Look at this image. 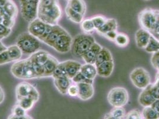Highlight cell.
<instances>
[{"instance_id":"ab89813d","label":"cell","mask_w":159,"mask_h":119,"mask_svg":"<svg viewBox=\"0 0 159 119\" xmlns=\"http://www.w3.org/2000/svg\"><path fill=\"white\" fill-rule=\"evenodd\" d=\"M11 32V29L6 26L2 23H0V40L7 38Z\"/></svg>"},{"instance_id":"60d3db41","label":"cell","mask_w":159,"mask_h":119,"mask_svg":"<svg viewBox=\"0 0 159 119\" xmlns=\"http://www.w3.org/2000/svg\"><path fill=\"white\" fill-rule=\"evenodd\" d=\"M150 89L153 97L156 99H159V80H156L154 84H150Z\"/></svg>"},{"instance_id":"9f6ffc18","label":"cell","mask_w":159,"mask_h":119,"mask_svg":"<svg viewBox=\"0 0 159 119\" xmlns=\"http://www.w3.org/2000/svg\"><path fill=\"white\" fill-rule=\"evenodd\" d=\"M156 80H159V72H158V73L157 74V76H156Z\"/></svg>"},{"instance_id":"83f0119b","label":"cell","mask_w":159,"mask_h":119,"mask_svg":"<svg viewBox=\"0 0 159 119\" xmlns=\"http://www.w3.org/2000/svg\"><path fill=\"white\" fill-rule=\"evenodd\" d=\"M3 9L4 13L9 17L16 19L18 13V9L12 0H9V1L3 7Z\"/></svg>"},{"instance_id":"2e32d148","label":"cell","mask_w":159,"mask_h":119,"mask_svg":"<svg viewBox=\"0 0 159 119\" xmlns=\"http://www.w3.org/2000/svg\"><path fill=\"white\" fill-rule=\"evenodd\" d=\"M156 100L151 92L150 85L143 89L139 97V102L144 107L152 106Z\"/></svg>"},{"instance_id":"7c38bea8","label":"cell","mask_w":159,"mask_h":119,"mask_svg":"<svg viewBox=\"0 0 159 119\" xmlns=\"http://www.w3.org/2000/svg\"><path fill=\"white\" fill-rule=\"evenodd\" d=\"M66 32L67 31L66 29L58 25L52 26L51 32L48 34L47 38L42 41V42L46 44L48 46L52 47L54 43L60 36Z\"/></svg>"},{"instance_id":"db71d44e","label":"cell","mask_w":159,"mask_h":119,"mask_svg":"<svg viewBox=\"0 0 159 119\" xmlns=\"http://www.w3.org/2000/svg\"><path fill=\"white\" fill-rule=\"evenodd\" d=\"M8 1L9 0H0V7H4Z\"/></svg>"},{"instance_id":"4fadbf2b","label":"cell","mask_w":159,"mask_h":119,"mask_svg":"<svg viewBox=\"0 0 159 119\" xmlns=\"http://www.w3.org/2000/svg\"><path fill=\"white\" fill-rule=\"evenodd\" d=\"M102 48V47L100 44L95 42L81 58L86 63L94 64Z\"/></svg>"},{"instance_id":"836d02e7","label":"cell","mask_w":159,"mask_h":119,"mask_svg":"<svg viewBox=\"0 0 159 119\" xmlns=\"http://www.w3.org/2000/svg\"><path fill=\"white\" fill-rule=\"evenodd\" d=\"M66 76H67V75H66L64 63L63 62L59 63L58 65L55 70L52 77L53 78V79H59L61 78H63Z\"/></svg>"},{"instance_id":"4316f807","label":"cell","mask_w":159,"mask_h":119,"mask_svg":"<svg viewBox=\"0 0 159 119\" xmlns=\"http://www.w3.org/2000/svg\"><path fill=\"white\" fill-rule=\"evenodd\" d=\"M7 53L12 61H17L21 59L23 53L16 44L7 47Z\"/></svg>"},{"instance_id":"ba28073f","label":"cell","mask_w":159,"mask_h":119,"mask_svg":"<svg viewBox=\"0 0 159 119\" xmlns=\"http://www.w3.org/2000/svg\"><path fill=\"white\" fill-rule=\"evenodd\" d=\"M139 21L142 28L153 33L156 21V10L149 8L143 10L139 14Z\"/></svg>"},{"instance_id":"f546056e","label":"cell","mask_w":159,"mask_h":119,"mask_svg":"<svg viewBox=\"0 0 159 119\" xmlns=\"http://www.w3.org/2000/svg\"><path fill=\"white\" fill-rule=\"evenodd\" d=\"M148 53H154L159 51V40L154 36L152 35L150 40L144 48Z\"/></svg>"},{"instance_id":"f1b7e54d","label":"cell","mask_w":159,"mask_h":119,"mask_svg":"<svg viewBox=\"0 0 159 119\" xmlns=\"http://www.w3.org/2000/svg\"><path fill=\"white\" fill-rule=\"evenodd\" d=\"M17 99V104L26 112L32 109L34 104L37 102L34 99L30 97H23Z\"/></svg>"},{"instance_id":"11a10c76","label":"cell","mask_w":159,"mask_h":119,"mask_svg":"<svg viewBox=\"0 0 159 119\" xmlns=\"http://www.w3.org/2000/svg\"><path fill=\"white\" fill-rule=\"evenodd\" d=\"M105 119H116V118H115V117H113L109 113H108V114H107L106 116H105Z\"/></svg>"},{"instance_id":"9c48e42d","label":"cell","mask_w":159,"mask_h":119,"mask_svg":"<svg viewBox=\"0 0 159 119\" xmlns=\"http://www.w3.org/2000/svg\"><path fill=\"white\" fill-rule=\"evenodd\" d=\"M16 94L17 99L23 97H30L37 102L39 98V93L36 88L26 82H21L17 85Z\"/></svg>"},{"instance_id":"c3c4849f","label":"cell","mask_w":159,"mask_h":119,"mask_svg":"<svg viewBox=\"0 0 159 119\" xmlns=\"http://www.w3.org/2000/svg\"><path fill=\"white\" fill-rule=\"evenodd\" d=\"M7 119H33L32 117H30L29 115H25L24 116H21V117H17V116H14L13 115L11 114Z\"/></svg>"},{"instance_id":"d590c367","label":"cell","mask_w":159,"mask_h":119,"mask_svg":"<svg viewBox=\"0 0 159 119\" xmlns=\"http://www.w3.org/2000/svg\"><path fill=\"white\" fill-rule=\"evenodd\" d=\"M71 80L74 83H75V84H78L80 83H87L93 84V81H94L86 78L80 72L77 73L71 79Z\"/></svg>"},{"instance_id":"484cf974","label":"cell","mask_w":159,"mask_h":119,"mask_svg":"<svg viewBox=\"0 0 159 119\" xmlns=\"http://www.w3.org/2000/svg\"><path fill=\"white\" fill-rule=\"evenodd\" d=\"M65 13L66 17L70 21H73V23H81L84 20V16L76 12L67 6L65 9Z\"/></svg>"},{"instance_id":"f5cc1de1","label":"cell","mask_w":159,"mask_h":119,"mask_svg":"<svg viewBox=\"0 0 159 119\" xmlns=\"http://www.w3.org/2000/svg\"><path fill=\"white\" fill-rule=\"evenodd\" d=\"M20 4H23L30 2H39V0H19Z\"/></svg>"},{"instance_id":"f907efd6","label":"cell","mask_w":159,"mask_h":119,"mask_svg":"<svg viewBox=\"0 0 159 119\" xmlns=\"http://www.w3.org/2000/svg\"><path fill=\"white\" fill-rule=\"evenodd\" d=\"M4 99V93L2 88L0 86V104H1Z\"/></svg>"},{"instance_id":"b9f144b4","label":"cell","mask_w":159,"mask_h":119,"mask_svg":"<svg viewBox=\"0 0 159 119\" xmlns=\"http://www.w3.org/2000/svg\"><path fill=\"white\" fill-rule=\"evenodd\" d=\"M151 63L153 67L159 72V51L152 53L151 57Z\"/></svg>"},{"instance_id":"7a4b0ae2","label":"cell","mask_w":159,"mask_h":119,"mask_svg":"<svg viewBox=\"0 0 159 119\" xmlns=\"http://www.w3.org/2000/svg\"><path fill=\"white\" fill-rule=\"evenodd\" d=\"M95 42L90 34L80 33L73 39L71 50L75 56L81 57Z\"/></svg>"},{"instance_id":"ffe728a7","label":"cell","mask_w":159,"mask_h":119,"mask_svg":"<svg viewBox=\"0 0 159 119\" xmlns=\"http://www.w3.org/2000/svg\"><path fill=\"white\" fill-rule=\"evenodd\" d=\"M71 79L66 76L54 79V85L61 94L66 95L69 87L71 85Z\"/></svg>"},{"instance_id":"7402d4cb","label":"cell","mask_w":159,"mask_h":119,"mask_svg":"<svg viewBox=\"0 0 159 119\" xmlns=\"http://www.w3.org/2000/svg\"><path fill=\"white\" fill-rule=\"evenodd\" d=\"M80 72L86 78L92 80H94L98 75L97 67L94 64L85 63L81 66Z\"/></svg>"},{"instance_id":"5bb4252c","label":"cell","mask_w":159,"mask_h":119,"mask_svg":"<svg viewBox=\"0 0 159 119\" xmlns=\"http://www.w3.org/2000/svg\"><path fill=\"white\" fill-rule=\"evenodd\" d=\"M79 88L78 97L83 101L91 99L94 95V90L93 84L87 83H80L77 84Z\"/></svg>"},{"instance_id":"9a60e30c","label":"cell","mask_w":159,"mask_h":119,"mask_svg":"<svg viewBox=\"0 0 159 119\" xmlns=\"http://www.w3.org/2000/svg\"><path fill=\"white\" fill-rule=\"evenodd\" d=\"M152 36L151 32L143 28L139 29L135 35V42L137 47L139 48H145L147 45L150 37Z\"/></svg>"},{"instance_id":"e575fe53","label":"cell","mask_w":159,"mask_h":119,"mask_svg":"<svg viewBox=\"0 0 159 119\" xmlns=\"http://www.w3.org/2000/svg\"><path fill=\"white\" fill-rule=\"evenodd\" d=\"M109 114L113 117L118 119H125L126 115L125 110L123 107H114Z\"/></svg>"},{"instance_id":"816d5d0a","label":"cell","mask_w":159,"mask_h":119,"mask_svg":"<svg viewBox=\"0 0 159 119\" xmlns=\"http://www.w3.org/2000/svg\"><path fill=\"white\" fill-rule=\"evenodd\" d=\"M7 50V47L4 46V44L1 42L0 40V53H2L4 51H6Z\"/></svg>"},{"instance_id":"d6a6232c","label":"cell","mask_w":159,"mask_h":119,"mask_svg":"<svg viewBox=\"0 0 159 119\" xmlns=\"http://www.w3.org/2000/svg\"><path fill=\"white\" fill-rule=\"evenodd\" d=\"M114 42L118 46L125 47L128 45L129 42V39L126 34L119 33H118Z\"/></svg>"},{"instance_id":"7bdbcfd3","label":"cell","mask_w":159,"mask_h":119,"mask_svg":"<svg viewBox=\"0 0 159 119\" xmlns=\"http://www.w3.org/2000/svg\"><path fill=\"white\" fill-rule=\"evenodd\" d=\"M57 4H58V0H39V7H51Z\"/></svg>"},{"instance_id":"7dc6e473","label":"cell","mask_w":159,"mask_h":119,"mask_svg":"<svg viewBox=\"0 0 159 119\" xmlns=\"http://www.w3.org/2000/svg\"><path fill=\"white\" fill-rule=\"evenodd\" d=\"M156 25L153 33L157 35L159 33V10H156Z\"/></svg>"},{"instance_id":"91938a15","label":"cell","mask_w":159,"mask_h":119,"mask_svg":"<svg viewBox=\"0 0 159 119\" xmlns=\"http://www.w3.org/2000/svg\"><path fill=\"white\" fill-rule=\"evenodd\" d=\"M67 1H69V0H67Z\"/></svg>"},{"instance_id":"94428289","label":"cell","mask_w":159,"mask_h":119,"mask_svg":"<svg viewBox=\"0 0 159 119\" xmlns=\"http://www.w3.org/2000/svg\"></svg>"},{"instance_id":"8992f818","label":"cell","mask_w":159,"mask_h":119,"mask_svg":"<svg viewBox=\"0 0 159 119\" xmlns=\"http://www.w3.org/2000/svg\"><path fill=\"white\" fill-rule=\"evenodd\" d=\"M129 78L133 85L140 89H144L151 84L150 75L143 67H136L133 69Z\"/></svg>"},{"instance_id":"8d00e7d4","label":"cell","mask_w":159,"mask_h":119,"mask_svg":"<svg viewBox=\"0 0 159 119\" xmlns=\"http://www.w3.org/2000/svg\"><path fill=\"white\" fill-rule=\"evenodd\" d=\"M91 19L93 21V25L95 27L96 31L99 29L100 28L104 25L106 20L105 17L102 16H96L92 17Z\"/></svg>"},{"instance_id":"44dd1931","label":"cell","mask_w":159,"mask_h":119,"mask_svg":"<svg viewBox=\"0 0 159 119\" xmlns=\"http://www.w3.org/2000/svg\"><path fill=\"white\" fill-rule=\"evenodd\" d=\"M50 55L51 54L45 51L38 50L36 53L30 55L29 59L33 64H37L39 65L43 66V64L49 59Z\"/></svg>"},{"instance_id":"ee69618b","label":"cell","mask_w":159,"mask_h":119,"mask_svg":"<svg viewBox=\"0 0 159 119\" xmlns=\"http://www.w3.org/2000/svg\"><path fill=\"white\" fill-rule=\"evenodd\" d=\"M67 94H68L70 97H77L79 94V88L77 86V85L71 84L67 91Z\"/></svg>"},{"instance_id":"1f68e13d","label":"cell","mask_w":159,"mask_h":119,"mask_svg":"<svg viewBox=\"0 0 159 119\" xmlns=\"http://www.w3.org/2000/svg\"><path fill=\"white\" fill-rule=\"evenodd\" d=\"M81 28L82 31L87 34H90L93 33L95 30L93 21L91 19H88L83 20L81 23Z\"/></svg>"},{"instance_id":"6f0895ef","label":"cell","mask_w":159,"mask_h":119,"mask_svg":"<svg viewBox=\"0 0 159 119\" xmlns=\"http://www.w3.org/2000/svg\"><path fill=\"white\" fill-rule=\"evenodd\" d=\"M157 40H159V34H157Z\"/></svg>"},{"instance_id":"6da1fadb","label":"cell","mask_w":159,"mask_h":119,"mask_svg":"<svg viewBox=\"0 0 159 119\" xmlns=\"http://www.w3.org/2000/svg\"><path fill=\"white\" fill-rule=\"evenodd\" d=\"M11 72L15 78L20 79H38L29 57L16 61L11 66Z\"/></svg>"},{"instance_id":"681fc988","label":"cell","mask_w":159,"mask_h":119,"mask_svg":"<svg viewBox=\"0 0 159 119\" xmlns=\"http://www.w3.org/2000/svg\"><path fill=\"white\" fill-rule=\"evenodd\" d=\"M152 108L156 111V112H157L159 117V99H156L152 105Z\"/></svg>"},{"instance_id":"74e56055","label":"cell","mask_w":159,"mask_h":119,"mask_svg":"<svg viewBox=\"0 0 159 119\" xmlns=\"http://www.w3.org/2000/svg\"><path fill=\"white\" fill-rule=\"evenodd\" d=\"M125 119H143L141 112L138 109H134L125 115Z\"/></svg>"},{"instance_id":"f6af8a7d","label":"cell","mask_w":159,"mask_h":119,"mask_svg":"<svg viewBox=\"0 0 159 119\" xmlns=\"http://www.w3.org/2000/svg\"><path fill=\"white\" fill-rule=\"evenodd\" d=\"M10 62H11V60L10 59L7 50L0 53V65L6 64Z\"/></svg>"},{"instance_id":"4dcf8cb0","label":"cell","mask_w":159,"mask_h":119,"mask_svg":"<svg viewBox=\"0 0 159 119\" xmlns=\"http://www.w3.org/2000/svg\"><path fill=\"white\" fill-rule=\"evenodd\" d=\"M142 117L143 119H159L158 114L156 111L152 108V106L146 107L143 110Z\"/></svg>"},{"instance_id":"52a82bcc","label":"cell","mask_w":159,"mask_h":119,"mask_svg":"<svg viewBox=\"0 0 159 119\" xmlns=\"http://www.w3.org/2000/svg\"><path fill=\"white\" fill-rule=\"evenodd\" d=\"M52 26L44 23L37 18L33 21L29 23L28 32L38 38L40 41H43L51 32Z\"/></svg>"},{"instance_id":"cb8c5ba5","label":"cell","mask_w":159,"mask_h":119,"mask_svg":"<svg viewBox=\"0 0 159 119\" xmlns=\"http://www.w3.org/2000/svg\"><path fill=\"white\" fill-rule=\"evenodd\" d=\"M118 29V23L117 21L115 19H106L104 25L97 30V32L101 35H103L104 34L112 31H117Z\"/></svg>"},{"instance_id":"d4e9b609","label":"cell","mask_w":159,"mask_h":119,"mask_svg":"<svg viewBox=\"0 0 159 119\" xmlns=\"http://www.w3.org/2000/svg\"><path fill=\"white\" fill-rule=\"evenodd\" d=\"M110 61H113L112 53L107 48L105 47H102L99 53L94 64L97 67L105 62Z\"/></svg>"},{"instance_id":"3957f363","label":"cell","mask_w":159,"mask_h":119,"mask_svg":"<svg viewBox=\"0 0 159 119\" xmlns=\"http://www.w3.org/2000/svg\"><path fill=\"white\" fill-rule=\"evenodd\" d=\"M16 45L23 54L32 55L39 50L40 40L29 32L21 33L18 37Z\"/></svg>"},{"instance_id":"ac0fdd59","label":"cell","mask_w":159,"mask_h":119,"mask_svg":"<svg viewBox=\"0 0 159 119\" xmlns=\"http://www.w3.org/2000/svg\"><path fill=\"white\" fill-rule=\"evenodd\" d=\"M59 61L57 59L50 55L47 62L43 64V70H44V78L47 77H52L55 70L59 64Z\"/></svg>"},{"instance_id":"e0dca14e","label":"cell","mask_w":159,"mask_h":119,"mask_svg":"<svg viewBox=\"0 0 159 119\" xmlns=\"http://www.w3.org/2000/svg\"><path fill=\"white\" fill-rule=\"evenodd\" d=\"M63 63L66 69V75L71 79L79 72L82 66L79 62L74 60H67L63 61Z\"/></svg>"},{"instance_id":"d6986e66","label":"cell","mask_w":159,"mask_h":119,"mask_svg":"<svg viewBox=\"0 0 159 119\" xmlns=\"http://www.w3.org/2000/svg\"><path fill=\"white\" fill-rule=\"evenodd\" d=\"M97 67L98 74L102 78H108L113 73L114 69V62L110 61L105 62Z\"/></svg>"},{"instance_id":"5b68a950","label":"cell","mask_w":159,"mask_h":119,"mask_svg":"<svg viewBox=\"0 0 159 119\" xmlns=\"http://www.w3.org/2000/svg\"><path fill=\"white\" fill-rule=\"evenodd\" d=\"M129 100L128 92L125 88L115 87L107 95V101L113 107H123Z\"/></svg>"},{"instance_id":"30bf717a","label":"cell","mask_w":159,"mask_h":119,"mask_svg":"<svg viewBox=\"0 0 159 119\" xmlns=\"http://www.w3.org/2000/svg\"><path fill=\"white\" fill-rule=\"evenodd\" d=\"M39 2L20 4L21 14L24 20L30 23L38 18Z\"/></svg>"},{"instance_id":"8fae6325","label":"cell","mask_w":159,"mask_h":119,"mask_svg":"<svg viewBox=\"0 0 159 119\" xmlns=\"http://www.w3.org/2000/svg\"><path fill=\"white\" fill-rule=\"evenodd\" d=\"M73 38L68 32L61 35L55 41L52 48L58 53L64 54L71 50Z\"/></svg>"},{"instance_id":"603a6c76","label":"cell","mask_w":159,"mask_h":119,"mask_svg":"<svg viewBox=\"0 0 159 119\" xmlns=\"http://www.w3.org/2000/svg\"><path fill=\"white\" fill-rule=\"evenodd\" d=\"M66 6L84 16L86 13V4L84 0H69Z\"/></svg>"},{"instance_id":"680465c9","label":"cell","mask_w":159,"mask_h":119,"mask_svg":"<svg viewBox=\"0 0 159 119\" xmlns=\"http://www.w3.org/2000/svg\"><path fill=\"white\" fill-rule=\"evenodd\" d=\"M144 1H149V0H144Z\"/></svg>"},{"instance_id":"bcb514c9","label":"cell","mask_w":159,"mask_h":119,"mask_svg":"<svg viewBox=\"0 0 159 119\" xmlns=\"http://www.w3.org/2000/svg\"><path fill=\"white\" fill-rule=\"evenodd\" d=\"M118 33L117 32V31H112L107 32L105 34H104L103 36L106 38L107 40H110L111 41H115Z\"/></svg>"},{"instance_id":"f35d334b","label":"cell","mask_w":159,"mask_h":119,"mask_svg":"<svg viewBox=\"0 0 159 119\" xmlns=\"http://www.w3.org/2000/svg\"><path fill=\"white\" fill-rule=\"evenodd\" d=\"M12 115L17 117H21L26 115V111H25L23 108H21L19 105L16 104L14 106L12 109Z\"/></svg>"},{"instance_id":"277c9868","label":"cell","mask_w":159,"mask_h":119,"mask_svg":"<svg viewBox=\"0 0 159 119\" xmlns=\"http://www.w3.org/2000/svg\"><path fill=\"white\" fill-rule=\"evenodd\" d=\"M62 16V10L58 4L49 7H39L38 18L48 25H58Z\"/></svg>"}]
</instances>
